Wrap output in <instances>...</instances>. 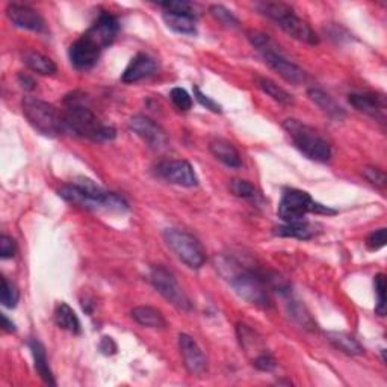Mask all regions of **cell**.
Returning <instances> with one entry per match:
<instances>
[{"instance_id": "3", "label": "cell", "mask_w": 387, "mask_h": 387, "mask_svg": "<svg viewBox=\"0 0 387 387\" xmlns=\"http://www.w3.org/2000/svg\"><path fill=\"white\" fill-rule=\"evenodd\" d=\"M249 40L251 42V46L263 56L268 66H270L275 73H278V76H282L286 82L294 85H301L306 82L304 70L299 69L297 64L286 59L283 56V53L280 52V47L270 38V35L263 34V32L254 30L249 32Z\"/></svg>"}, {"instance_id": "4", "label": "cell", "mask_w": 387, "mask_h": 387, "mask_svg": "<svg viewBox=\"0 0 387 387\" xmlns=\"http://www.w3.org/2000/svg\"><path fill=\"white\" fill-rule=\"evenodd\" d=\"M225 270H229V274L224 275L229 278L234 292L241 298L257 307L271 306L270 287H268L270 282H268V278H263L259 273L245 270V268L233 263H230V266H225Z\"/></svg>"}, {"instance_id": "34", "label": "cell", "mask_w": 387, "mask_h": 387, "mask_svg": "<svg viewBox=\"0 0 387 387\" xmlns=\"http://www.w3.org/2000/svg\"><path fill=\"white\" fill-rule=\"evenodd\" d=\"M159 6L164 9V13H181V14H196V8L189 2L184 0H169V2L159 4Z\"/></svg>"}, {"instance_id": "2", "label": "cell", "mask_w": 387, "mask_h": 387, "mask_svg": "<svg viewBox=\"0 0 387 387\" xmlns=\"http://www.w3.org/2000/svg\"><path fill=\"white\" fill-rule=\"evenodd\" d=\"M59 196L71 204L88 209L103 208L115 212L129 210V204L123 197L115 192L105 191L88 177H78L71 185L62 186Z\"/></svg>"}, {"instance_id": "33", "label": "cell", "mask_w": 387, "mask_h": 387, "mask_svg": "<svg viewBox=\"0 0 387 387\" xmlns=\"http://www.w3.org/2000/svg\"><path fill=\"white\" fill-rule=\"evenodd\" d=\"M209 11L215 18L221 21V23L225 26H238L239 25V20L233 16L232 11L224 8L222 5H212Z\"/></svg>"}, {"instance_id": "18", "label": "cell", "mask_w": 387, "mask_h": 387, "mask_svg": "<svg viewBox=\"0 0 387 387\" xmlns=\"http://www.w3.org/2000/svg\"><path fill=\"white\" fill-rule=\"evenodd\" d=\"M156 70L155 61L144 55V53H138V55L129 62L124 73L121 74V81L124 83H136L148 76H152Z\"/></svg>"}, {"instance_id": "6", "label": "cell", "mask_w": 387, "mask_h": 387, "mask_svg": "<svg viewBox=\"0 0 387 387\" xmlns=\"http://www.w3.org/2000/svg\"><path fill=\"white\" fill-rule=\"evenodd\" d=\"M283 129L292 139L294 145L303 153L307 159L315 160V162H328L331 159V147L322 138L315 129L301 123L294 118H287L283 121Z\"/></svg>"}, {"instance_id": "37", "label": "cell", "mask_w": 387, "mask_h": 387, "mask_svg": "<svg viewBox=\"0 0 387 387\" xmlns=\"http://www.w3.org/2000/svg\"><path fill=\"white\" fill-rule=\"evenodd\" d=\"M194 95H196V100H197L201 106L206 107V109H209V111H212V112H215V114H221V111H222V109H221V106H220L217 102H215V100H212L209 95L203 94L201 90H200L198 87H194Z\"/></svg>"}, {"instance_id": "1", "label": "cell", "mask_w": 387, "mask_h": 387, "mask_svg": "<svg viewBox=\"0 0 387 387\" xmlns=\"http://www.w3.org/2000/svg\"><path fill=\"white\" fill-rule=\"evenodd\" d=\"M67 109L62 115V121L66 131H70L76 136L90 139L94 143L112 141L117 136V131L111 126H106L99 121V118L85 106L78 97L76 93L69 95L66 99Z\"/></svg>"}, {"instance_id": "25", "label": "cell", "mask_w": 387, "mask_h": 387, "mask_svg": "<svg viewBox=\"0 0 387 387\" xmlns=\"http://www.w3.org/2000/svg\"><path fill=\"white\" fill-rule=\"evenodd\" d=\"M326 336L333 347L342 352L348 354V356H360V354H363V351H364L360 343L351 335H348V333L328 331Z\"/></svg>"}, {"instance_id": "9", "label": "cell", "mask_w": 387, "mask_h": 387, "mask_svg": "<svg viewBox=\"0 0 387 387\" xmlns=\"http://www.w3.org/2000/svg\"><path fill=\"white\" fill-rule=\"evenodd\" d=\"M164 239L171 251L191 270H200L206 262V253L192 234L179 229H167L164 232Z\"/></svg>"}, {"instance_id": "36", "label": "cell", "mask_w": 387, "mask_h": 387, "mask_svg": "<svg viewBox=\"0 0 387 387\" xmlns=\"http://www.w3.org/2000/svg\"><path fill=\"white\" fill-rule=\"evenodd\" d=\"M363 176L367 177V180L371 181L374 186H377L380 189H384L387 185V179H386L384 171H381L380 168H374V167L363 168Z\"/></svg>"}, {"instance_id": "41", "label": "cell", "mask_w": 387, "mask_h": 387, "mask_svg": "<svg viewBox=\"0 0 387 387\" xmlns=\"http://www.w3.org/2000/svg\"><path fill=\"white\" fill-rule=\"evenodd\" d=\"M99 348H100V351L105 354V356H114V354H115L117 350H118V347H117V343L114 342V339H112V338H107V336L102 338Z\"/></svg>"}, {"instance_id": "19", "label": "cell", "mask_w": 387, "mask_h": 387, "mask_svg": "<svg viewBox=\"0 0 387 387\" xmlns=\"http://www.w3.org/2000/svg\"><path fill=\"white\" fill-rule=\"evenodd\" d=\"M210 153L217 157L221 164L229 168H241L242 167V160L238 153V150L234 148L232 143H229L227 139L222 138H215L209 144Z\"/></svg>"}, {"instance_id": "16", "label": "cell", "mask_w": 387, "mask_h": 387, "mask_svg": "<svg viewBox=\"0 0 387 387\" xmlns=\"http://www.w3.org/2000/svg\"><path fill=\"white\" fill-rule=\"evenodd\" d=\"M350 103L357 109L359 112L368 115L375 120L384 123L386 121V99L381 94H372V93H354L350 94Z\"/></svg>"}, {"instance_id": "35", "label": "cell", "mask_w": 387, "mask_h": 387, "mask_svg": "<svg viewBox=\"0 0 387 387\" xmlns=\"http://www.w3.org/2000/svg\"><path fill=\"white\" fill-rule=\"evenodd\" d=\"M169 97H171V100H173V103L176 105L177 109H180V111H189L192 107L191 95L184 88H173L169 93Z\"/></svg>"}, {"instance_id": "42", "label": "cell", "mask_w": 387, "mask_h": 387, "mask_svg": "<svg viewBox=\"0 0 387 387\" xmlns=\"http://www.w3.org/2000/svg\"><path fill=\"white\" fill-rule=\"evenodd\" d=\"M18 82H20L21 87L26 88V90H34L35 88V81L32 79V78H29L28 74L20 73L18 74Z\"/></svg>"}, {"instance_id": "11", "label": "cell", "mask_w": 387, "mask_h": 387, "mask_svg": "<svg viewBox=\"0 0 387 387\" xmlns=\"http://www.w3.org/2000/svg\"><path fill=\"white\" fill-rule=\"evenodd\" d=\"M157 174L169 184H174L184 188H194L198 185V177L188 160L174 159L164 160L157 165Z\"/></svg>"}, {"instance_id": "14", "label": "cell", "mask_w": 387, "mask_h": 387, "mask_svg": "<svg viewBox=\"0 0 387 387\" xmlns=\"http://www.w3.org/2000/svg\"><path fill=\"white\" fill-rule=\"evenodd\" d=\"M118 29H120L118 20L111 14L102 13L99 16V18L94 21L93 26L87 32H85L83 35L88 40H91L97 47L105 50L106 47H109L114 42V40L118 34Z\"/></svg>"}, {"instance_id": "22", "label": "cell", "mask_w": 387, "mask_h": 387, "mask_svg": "<svg viewBox=\"0 0 387 387\" xmlns=\"http://www.w3.org/2000/svg\"><path fill=\"white\" fill-rule=\"evenodd\" d=\"M164 21L169 29H173L181 35H196L197 34V16L196 14H181V13H164Z\"/></svg>"}, {"instance_id": "40", "label": "cell", "mask_w": 387, "mask_h": 387, "mask_svg": "<svg viewBox=\"0 0 387 387\" xmlns=\"http://www.w3.org/2000/svg\"><path fill=\"white\" fill-rule=\"evenodd\" d=\"M386 245V229H379L372 232L368 239H367V246L368 250L371 251H377L380 249H383V246Z\"/></svg>"}, {"instance_id": "27", "label": "cell", "mask_w": 387, "mask_h": 387, "mask_svg": "<svg viewBox=\"0 0 387 387\" xmlns=\"http://www.w3.org/2000/svg\"><path fill=\"white\" fill-rule=\"evenodd\" d=\"M55 322L56 326L62 330H67L73 335H79L81 333V322L74 310L67 304L61 303L55 310Z\"/></svg>"}, {"instance_id": "13", "label": "cell", "mask_w": 387, "mask_h": 387, "mask_svg": "<svg viewBox=\"0 0 387 387\" xmlns=\"http://www.w3.org/2000/svg\"><path fill=\"white\" fill-rule=\"evenodd\" d=\"M179 348L188 372L196 377H203L208 372V359L196 339L181 333L179 336Z\"/></svg>"}, {"instance_id": "23", "label": "cell", "mask_w": 387, "mask_h": 387, "mask_svg": "<svg viewBox=\"0 0 387 387\" xmlns=\"http://www.w3.org/2000/svg\"><path fill=\"white\" fill-rule=\"evenodd\" d=\"M274 234L282 236V238H295L301 241L311 239L316 234L315 225H311L307 221H297V222H286L285 225L274 229Z\"/></svg>"}, {"instance_id": "32", "label": "cell", "mask_w": 387, "mask_h": 387, "mask_svg": "<svg viewBox=\"0 0 387 387\" xmlns=\"http://www.w3.org/2000/svg\"><path fill=\"white\" fill-rule=\"evenodd\" d=\"M375 294H377V304H375V314L384 316L386 315V275L377 274L374 278Z\"/></svg>"}, {"instance_id": "7", "label": "cell", "mask_w": 387, "mask_h": 387, "mask_svg": "<svg viewBox=\"0 0 387 387\" xmlns=\"http://www.w3.org/2000/svg\"><path fill=\"white\" fill-rule=\"evenodd\" d=\"M21 109H23V115L26 117L28 123L41 135L47 138H56L66 131L62 117L59 115L56 107L44 100L28 95L21 102Z\"/></svg>"}, {"instance_id": "30", "label": "cell", "mask_w": 387, "mask_h": 387, "mask_svg": "<svg viewBox=\"0 0 387 387\" xmlns=\"http://www.w3.org/2000/svg\"><path fill=\"white\" fill-rule=\"evenodd\" d=\"M20 299V292L14 283H11L8 278L2 277V290H0V301L8 309H14Z\"/></svg>"}, {"instance_id": "17", "label": "cell", "mask_w": 387, "mask_h": 387, "mask_svg": "<svg viewBox=\"0 0 387 387\" xmlns=\"http://www.w3.org/2000/svg\"><path fill=\"white\" fill-rule=\"evenodd\" d=\"M6 16L13 21V25L20 29H26L32 32H41L44 29V20H42V17L35 9H32L28 5L11 4L6 8Z\"/></svg>"}, {"instance_id": "8", "label": "cell", "mask_w": 387, "mask_h": 387, "mask_svg": "<svg viewBox=\"0 0 387 387\" xmlns=\"http://www.w3.org/2000/svg\"><path fill=\"white\" fill-rule=\"evenodd\" d=\"M310 212L315 213H326V215H335L336 210H333L327 206L316 203L310 197V194L301 189L289 188L283 191V196L280 203H278V217H280L285 222H297L303 221L306 215Z\"/></svg>"}, {"instance_id": "5", "label": "cell", "mask_w": 387, "mask_h": 387, "mask_svg": "<svg viewBox=\"0 0 387 387\" xmlns=\"http://www.w3.org/2000/svg\"><path fill=\"white\" fill-rule=\"evenodd\" d=\"M256 6L263 16L271 18L278 28L283 29L292 38L310 46H316L319 42V37L315 34V30L306 21L301 20L289 5L282 2H261Z\"/></svg>"}, {"instance_id": "26", "label": "cell", "mask_w": 387, "mask_h": 387, "mask_svg": "<svg viewBox=\"0 0 387 387\" xmlns=\"http://www.w3.org/2000/svg\"><path fill=\"white\" fill-rule=\"evenodd\" d=\"M23 61L32 71L42 74V76H52V74H55L58 70L55 62H53L50 58L42 55V53L35 52V50L25 52Z\"/></svg>"}, {"instance_id": "28", "label": "cell", "mask_w": 387, "mask_h": 387, "mask_svg": "<svg viewBox=\"0 0 387 387\" xmlns=\"http://www.w3.org/2000/svg\"><path fill=\"white\" fill-rule=\"evenodd\" d=\"M257 81V87H259L266 95H270L273 100H275L277 103H280V105H285V106H290V105H294V97L290 95L286 90H283L282 87H278V85L271 81V79H268V78H256Z\"/></svg>"}, {"instance_id": "10", "label": "cell", "mask_w": 387, "mask_h": 387, "mask_svg": "<svg viewBox=\"0 0 387 387\" xmlns=\"http://www.w3.org/2000/svg\"><path fill=\"white\" fill-rule=\"evenodd\" d=\"M150 282L157 292L162 295L169 304H173L176 309L189 311L192 310V303L189 297L181 286L179 285L176 275L168 271L164 266H153L150 271Z\"/></svg>"}, {"instance_id": "31", "label": "cell", "mask_w": 387, "mask_h": 387, "mask_svg": "<svg viewBox=\"0 0 387 387\" xmlns=\"http://www.w3.org/2000/svg\"><path fill=\"white\" fill-rule=\"evenodd\" d=\"M230 191L234 194L236 197L245 198V200H256L257 194L256 188L250 184L249 180H242V179H234L230 184Z\"/></svg>"}, {"instance_id": "15", "label": "cell", "mask_w": 387, "mask_h": 387, "mask_svg": "<svg viewBox=\"0 0 387 387\" xmlns=\"http://www.w3.org/2000/svg\"><path fill=\"white\" fill-rule=\"evenodd\" d=\"M102 52L103 50L97 47L91 40L82 35L78 41L73 42L69 50V55L74 69L90 70L95 66L97 61H99Z\"/></svg>"}, {"instance_id": "43", "label": "cell", "mask_w": 387, "mask_h": 387, "mask_svg": "<svg viewBox=\"0 0 387 387\" xmlns=\"http://www.w3.org/2000/svg\"><path fill=\"white\" fill-rule=\"evenodd\" d=\"M2 327H4V330L8 331V333L16 331V324H14L13 321H9V318H8L5 314H2Z\"/></svg>"}, {"instance_id": "20", "label": "cell", "mask_w": 387, "mask_h": 387, "mask_svg": "<svg viewBox=\"0 0 387 387\" xmlns=\"http://www.w3.org/2000/svg\"><path fill=\"white\" fill-rule=\"evenodd\" d=\"M307 95H309V99L314 102L322 112L327 114L328 117H331L333 120L340 121L347 117L345 109H343V107L335 99H333L331 95H328L326 91H322L319 88H310L307 91Z\"/></svg>"}, {"instance_id": "12", "label": "cell", "mask_w": 387, "mask_h": 387, "mask_svg": "<svg viewBox=\"0 0 387 387\" xmlns=\"http://www.w3.org/2000/svg\"><path fill=\"white\" fill-rule=\"evenodd\" d=\"M129 126L139 138L155 150H164L168 145V136L165 131L152 118L144 115H135L129 121Z\"/></svg>"}, {"instance_id": "29", "label": "cell", "mask_w": 387, "mask_h": 387, "mask_svg": "<svg viewBox=\"0 0 387 387\" xmlns=\"http://www.w3.org/2000/svg\"><path fill=\"white\" fill-rule=\"evenodd\" d=\"M289 315L295 319L297 324H299L301 327L306 328V330L315 331L318 328L315 319L310 316L307 309L303 304H299L298 301H292V303L289 304Z\"/></svg>"}, {"instance_id": "38", "label": "cell", "mask_w": 387, "mask_h": 387, "mask_svg": "<svg viewBox=\"0 0 387 387\" xmlns=\"http://www.w3.org/2000/svg\"><path fill=\"white\" fill-rule=\"evenodd\" d=\"M16 241L6 234L0 236V257H2V259H11V257L16 256Z\"/></svg>"}, {"instance_id": "24", "label": "cell", "mask_w": 387, "mask_h": 387, "mask_svg": "<svg viewBox=\"0 0 387 387\" xmlns=\"http://www.w3.org/2000/svg\"><path fill=\"white\" fill-rule=\"evenodd\" d=\"M132 318L139 326L148 328H165L167 321L164 315L155 307L150 306H139L132 310Z\"/></svg>"}, {"instance_id": "39", "label": "cell", "mask_w": 387, "mask_h": 387, "mask_svg": "<svg viewBox=\"0 0 387 387\" xmlns=\"http://www.w3.org/2000/svg\"><path fill=\"white\" fill-rule=\"evenodd\" d=\"M253 364L254 367L259 369V371H263V372H271L274 371L275 368V360L274 357L271 356L270 352L265 351L262 354H259V356H257L254 360H253Z\"/></svg>"}, {"instance_id": "21", "label": "cell", "mask_w": 387, "mask_h": 387, "mask_svg": "<svg viewBox=\"0 0 387 387\" xmlns=\"http://www.w3.org/2000/svg\"><path fill=\"white\" fill-rule=\"evenodd\" d=\"M29 348L32 351V356H34L35 371L38 372L41 380L44 381L46 384L56 386L55 377H53V372H52V369L49 367V360H47V354H46L44 345H42V343L40 340L32 339L29 342Z\"/></svg>"}]
</instances>
